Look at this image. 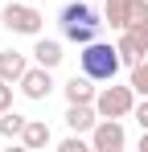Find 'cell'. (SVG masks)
Listing matches in <instances>:
<instances>
[{
    "mask_svg": "<svg viewBox=\"0 0 148 152\" xmlns=\"http://www.w3.org/2000/svg\"><path fill=\"white\" fill-rule=\"evenodd\" d=\"M58 21H62V37L74 41V45L95 41V37H99V25H107L95 8H91V0H70V4H62V17H58Z\"/></svg>",
    "mask_w": 148,
    "mask_h": 152,
    "instance_id": "6da1fadb",
    "label": "cell"
},
{
    "mask_svg": "<svg viewBox=\"0 0 148 152\" xmlns=\"http://www.w3.org/2000/svg\"><path fill=\"white\" fill-rule=\"evenodd\" d=\"M123 58H119V45H107V41H86L82 50H78V70L82 74H91L95 82H115L119 74Z\"/></svg>",
    "mask_w": 148,
    "mask_h": 152,
    "instance_id": "7a4b0ae2",
    "label": "cell"
},
{
    "mask_svg": "<svg viewBox=\"0 0 148 152\" xmlns=\"http://www.w3.org/2000/svg\"><path fill=\"white\" fill-rule=\"evenodd\" d=\"M95 111L103 115V119H127L132 111H136V86L127 82V86H103L95 95Z\"/></svg>",
    "mask_w": 148,
    "mask_h": 152,
    "instance_id": "3957f363",
    "label": "cell"
},
{
    "mask_svg": "<svg viewBox=\"0 0 148 152\" xmlns=\"http://www.w3.org/2000/svg\"><path fill=\"white\" fill-rule=\"evenodd\" d=\"M0 25L12 29V33H25V37H41L45 17H41V8H33V4H4Z\"/></svg>",
    "mask_w": 148,
    "mask_h": 152,
    "instance_id": "277c9868",
    "label": "cell"
},
{
    "mask_svg": "<svg viewBox=\"0 0 148 152\" xmlns=\"http://www.w3.org/2000/svg\"><path fill=\"white\" fill-rule=\"evenodd\" d=\"M123 144H127L123 119H103V115H99L95 132H91V148H95V152H119Z\"/></svg>",
    "mask_w": 148,
    "mask_h": 152,
    "instance_id": "5b68a950",
    "label": "cell"
},
{
    "mask_svg": "<svg viewBox=\"0 0 148 152\" xmlns=\"http://www.w3.org/2000/svg\"><path fill=\"white\" fill-rule=\"evenodd\" d=\"M17 86H21L25 99L41 103V99H49V91H53V74H49V66H29V70H25V78L17 82Z\"/></svg>",
    "mask_w": 148,
    "mask_h": 152,
    "instance_id": "8992f818",
    "label": "cell"
},
{
    "mask_svg": "<svg viewBox=\"0 0 148 152\" xmlns=\"http://www.w3.org/2000/svg\"><path fill=\"white\" fill-rule=\"evenodd\" d=\"M119 58L123 66H136V62H144L148 53V29H119Z\"/></svg>",
    "mask_w": 148,
    "mask_h": 152,
    "instance_id": "52a82bcc",
    "label": "cell"
},
{
    "mask_svg": "<svg viewBox=\"0 0 148 152\" xmlns=\"http://www.w3.org/2000/svg\"><path fill=\"white\" fill-rule=\"evenodd\" d=\"M66 124H70V132H95V124H99L95 103H70L66 107Z\"/></svg>",
    "mask_w": 148,
    "mask_h": 152,
    "instance_id": "ba28073f",
    "label": "cell"
},
{
    "mask_svg": "<svg viewBox=\"0 0 148 152\" xmlns=\"http://www.w3.org/2000/svg\"><path fill=\"white\" fill-rule=\"evenodd\" d=\"M25 70H29V58L17 50H0V78L4 82H21Z\"/></svg>",
    "mask_w": 148,
    "mask_h": 152,
    "instance_id": "9c48e42d",
    "label": "cell"
},
{
    "mask_svg": "<svg viewBox=\"0 0 148 152\" xmlns=\"http://www.w3.org/2000/svg\"><path fill=\"white\" fill-rule=\"evenodd\" d=\"M62 91H66V103H95V78L91 74H74L70 82H66V86H62Z\"/></svg>",
    "mask_w": 148,
    "mask_h": 152,
    "instance_id": "30bf717a",
    "label": "cell"
},
{
    "mask_svg": "<svg viewBox=\"0 0 148 152\" xmlns=\"http://www.w3.org/2000/svg\"><path fill=\"white\" fill-rule=\"evenodd\" d=\"M62 58H66V53H62V41H53V37H37V45H33V62H37V66H49V70H53Z\"/></svg>",
    "mask_w": 148,
    "mask_h": 152,
    "instance_id": "8fae6325",
    "label": "cell"
},
{
    "mask_svg": "<svg viewBox=\"0 0 148 152\" xmlns=\"http://www.w3.org/2000/svg\"><path fill=\"white\" fill-rule=\"evenodd\" d=\"M103 21L111 29H127V21H132V0H103Z\"/></svg>",
    "mask_w": 148,
    "mask_h": 152,
    "instance_id": "7c38bea8",
    "label": "cell"
},
{
    "mask_svg": "<svg viewBox=\"0 0 148 152\" xmlns=\"http://www.w3.org/2000/svg\"><path fill=\"white\" fill-rule=\"evenodd\" d=\"M49 140H53V136H49V124H45V119H29L25 132H21V144H25V148H33V152L45 148Z\"/></svg>",
    "mask_w": 148,
    "mask_h": 152,
    "instance_id": "4fadbf2b",
    "label": "cell"
},
{
    "mask_svg": "<svg viewBox=\"0 0 148 152\" xmlns=\"http://www.w3.org/2000/svg\"><path fill=\"white\" fill-rule=\"evenodd\" d=\"M25 124H29V119H25V115H17V111L8 107V111L0 115V136H4V140H21Z\"/></svg>",
    "mask_w": 148,
    "mask_h": 152,
    "instance_id": "5bb4252c",
    "label": "cell"
},
{
    "mask_svg": "<svg viewBox=\"0 0 148 152\" xmlns=\"http://www.w3.org/2000/svg\"><path fill=\"white\" fill-rule=\"evenodd\" d=\"M132 86H136V95H140V99H148V58L132 66Z\"/></svg>",
    "mask_w": 148,
    "mask_h": 152,
    "instance_id": "9a60e30c",
    "label": "cell"
},
{
    "mask_svg": "<svg viewBox=\"0 0 148 152\" xmlns=\"http://www.w3.org/2000/svg\"><path fill=\"white\" fill-rule=\"evenodd\" d=\"M127 29H148V0H132V21Z\"/></svg>",
    "mask_w": 148,
    "mask_h": 152,
    "instance_id": "2e32d148",
    "label": "cell"
},
{
    "mask_svg": "<svg viewBox=\"0 0 148 152\" xmlns=\"http://www.w3.org/2000/svg\"><path fill=\"white\" fill-rule=\"evenodd\" d=\"M62 152H86V140H82V132H74L62 140Z\"/></svg>",
    "mask_w": 148,
    "mask_h": 152,
    "instance_id": "e0dca14e",
    "label": "cell"
},
{
    "mask_svg": "<svg viewBox=\"0 0 148 152\" xmlns=\"http://www.w3.org/2000/svg\"><path fill=\"white\" fill-rule=\"evenodd\" d=\"M132 119L140 124V132H148V99H140V103H136V111H132Z\"/></svg>",
    "mask_w": 148,
    "mask_h": 152,
    "instance_id": "ac0fdd59",
    "label": "cell"
},
{
    "mask_svg": "<svg viewBox=\"0 0 148 152\" xmlns=\"http://www.w3.org/2000/svg\"><path fill=\"white\" fill-rule=\"evenodd\" d=\"M8 107H12V82L0 78V111H8Z\"/></svg>",
    "mask_w": 148,
    "mask_h": 152,
    "instance_id": "d6986e66",
    "label": "cell"
},
{
    "mask_svg": "<svg viewBox=\"0 0 148 152\" xmlns=\"http://www.w3.org/2000/svg\"><path fill=\"white\" fill-rule=\"evenodd\" d=\"M140 148H148V132H140Z\"/></svg>",
    "mask_w": 148,
    "mask_h": 152,
    "instance_id": "ffe728a7",
    "label": "cell"
},
{
    "mask_svg": "<svg viewBox=\"0 0 148 152\" xmlns=\"http://www.w3.org/2000/svg\"><path fill=\"white\" fill-rule=\"evenodd\" d=\"M0 115H4V111H0Z\"/></svg>",
    "mask_w": 148,
    "mask_h": 152,
    "instance_id": "44dd1931",
    "label": "cell"
}]
</instances>
